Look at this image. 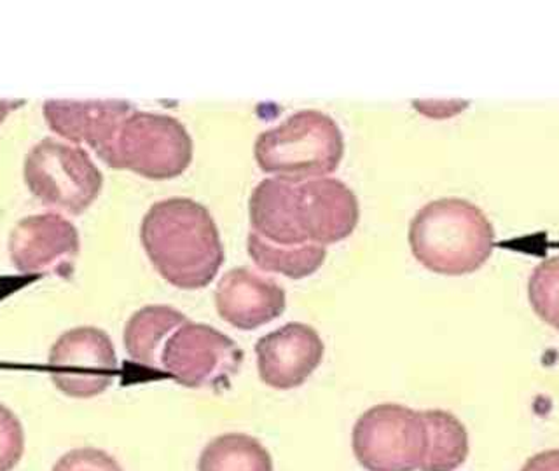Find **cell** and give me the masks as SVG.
Instances as JSON below:
<instances>
[{"label":"cell","mask_w":559,"mask_h":471,"mask_svg":"<svg viewBox=\"0 0 559 471\" xmlns=\"http://www.w3.org/2000/svg\"><path fill=\"white\" fill-rule=\"evenodd\" d=\"M250 231L284 246L346 240L360 220L355 192L337 179H264L249 200Z\"/></svg>","instance_id":"cell-1"},{"label":"cell","mask_w":559,"mask_h":471,"mask_svg":"<svg viewBox=\"0 0 559 471\" xmlns=\"http://www.w3.org/2000/svg\"><path fill=\"white\" fill-rule=\"evenodd\" d=\"M140 240L154 269L180 290L209 287L226 258L214 217L191 197L154 203L140 226Z\"/></svg>","instance_id":"cell-2"},{"label":"cell","mask_w":559,"mask_h":471,"mask_svg":"<svg viewBox=\"0 0 559 471\" xmlns=\"http://www.w3.org/2000/svg\"><path fill=\"white\" fill-rule=\"evenodd\" d=\"M497 244L493 224L463 197L430 201L409 224V246L421 266L442 276H465L485 266Z\"/></svg>","instance_id":"cell-3"},{"label":"cell","mask_w":559,"mask_h":471,"mask_svg":"<svg viewBox=\"0 0 559 471\" xmlns=\"http://www.w3.org/2000/svg\"><path fill=\"white\" fill-rule=\"evenodd\" d=\"M343 156V131L320 110L293 113L278 126L262 131L253 144L261 171L288 182L325 179L340 168Z\"/></svg>","instance_id":"cell-4"},{"label":"cell","mask_w":559,"mask_h":471,"mask_svg":"<svg viewBox=\"0 0 559 471\" xmlns=\"http://www.w3.org/2000/svg\"><path fill=\"white\" fill-rule=\"evenodd\" d=\"M192 156L194 144L179 119L133 110L119 128L104 162L144 179L171 180L188 170Z\"/></svg>","instance_id":"cell-5"},{"label":"cell","mask_w":559,"mask_h":471,"mask_svg":"<svg viewBox=\"0 0 559 471\" xmlns=\"http://www.w3.org/2000/svg\"><path fill=\"white\" fill-rule=\"evenodd\" d=\"M23 177L44 206L69 215L84 214L104 188V174L90 154L57 138L40 140L31 148Z\"/></svg>","instance_id":"cell-6"},{"label":"cell","mask_w":559,"mask_h":471,"mask_svg":"<svg viewBox=\"0 0 559 471\" xmlns=\"http://www.w3.org/2000/svg\"><path fill=\"white\" fill-rule=\"evenodd\" d=\"M352 447L367 471L421 470L428 450L424 410L399 403L371 407L355 423Z\"/></svg>","instance_id":"cell-7"},{"label":"cell","mask_w":559,"mask_h":471,"mask_svg":"<svg viewBox=\"0 0 559 471\" xmlns=\"http://www.w3.org/2000/svg\"><path fill=\"white\" fill-rule=\"evenodd\" d=\"M243 360V349L231 337L188 319L166 340L162 371L186 388L226 389Z\"/></svg>","instance_id":"cell-8"},{"label":"cell","mask_w":559,"mask_h":471,"mask_svg":"<svg viewBox=\"0 0 559 471\" xmlns=\"http://www.w3.org/2000/svg\"><path fill=\"white\" fill-rule=\"evenodd\" d=\"M49 377L67 397L87 400L110 388L118 374V354L102 328L67 330L52 345L48 357Z\"/></svg>","instance_id":"cell-9"},{"label":"cell","mask_w":559,"mask_h":471,"mask_svg":"<svg viewBox=\"0 0 559 471\" xmlns=\"http://www.w3.org/2000/svg\"><path fill=\"white\" fill-rule=\"evenodd\" d=\"M323 353L319 331L306 323H287L255 342L259 377L278 391L299 388L319 369Z\"/></svg>","instance_id":"cell-10"},{"label":"cell","mask_w":559,"mask_h":471,"mask_svg":"<svg viewBox=\"0 0 559 471\" xmlns=\"http://www.w3.org/2000/svg\"><path fill=\"white\" fill-rule=\"evenodd\" d=\"M8 249L20 273H66L79 255L81 238L78 227L60 214L31 215L14 226Z\"/></svg>","instance_id":"cell-11"},{"label":"cell","mask_w":559,"mask_h":471,"mask_svg":"<svg viewBox=\"0 0 559 471\" xmlns=\"http://www.w3.org/2000/svg\"><path fill=\"white\" fill-rule=\"evenodd\" d=\"M215 307L231 327L255 330L285 313L287 295L275 279L250 267H235L218 279Z\"/></svg>","instance_id":"cell-12"},{"label":"cell","mask_w":559,"mask_h":471,"mask_svg":"<svg viewBox=\"0 0 559 471\" xmlns=\"http://www.w3.org/2000/svg\"><path fill=\"white\" fill-rule=\"evenodd\" d=\"M133 110L127 100H48L43 105L49 130L72 144L92 147L102 161Z\"/></svg>","instance_id":"cell-13"},{"label":"cell","mask_w":559,"mask_h":471,"mask_svg":"<svg viewBox=\"0 0 559 471\" xmlns=\"http://www.w3.org/2000/svg\"><path fill=\"white\" fill-rule=\"evenodd\" d=\"M188 316L170 305H147L136 311L124 327V348L139 365L159 371L166 340Z\"/></svg>","instance_id":"cell-14"},{"label":"cell","mask_w":559,"mask_h":471,"mask_svg":"<svg viewBox=\"0 0 559 471\" xmlns=\"http://www.w3.org/2000/svg\"><path fill=\"white\" fill-rule=\"evenodd\" d=\"M428 427V450L419 471H454L471 452L465 424L448 410H424Z\"/></svg>","instance_id":"cell-15"},{"label":"cell","mask_w":559,"mask_h":471,"mask_svg":"<svg viewBox=\"0 0 559 471\" xmlns=\"http://www.w3.org/2000/svg\"><path fill=\"white\" fill-rule=\"evenodd\" d=\"M247 252L259 269L290 279H305L314 275L328 257V249L320 244L284 246L270 243L252 231L247 238Z\"/></svg>","instance_id":"cell-16"},{"label":"cell","mask_w":559,"mask_h":471,"mask_svg":"<svg viewBox=\"0 0 559 471\" xmlns=\"http://www.w3.org/2000/svg\"><path fill=\"white\" fill-rule=\"evenodd\" d=\"M198 471H273V459L258 438L226 433L201 450Z\"/></svg>","instance_id":"cell-17"},{"label":"cell","mask_w":559,"mask_h":471,"mask_svg":"<svg viewBox=\"0 0 559 471\" xmlns=\"http://www.w3.org/2000/svg\"><path fill=\"white\" fill-rule=\"evenodd\" d=\"M528 299L538 318L559 330V255L542 261L533 269Z\"/></svg>","instance_id":"cell-18"},{"label":"cell","mask_w":559,"mask_h":471,"mask_svg":"<svg viewBox=\"0 0 559 471\" xmlns=\"http://www.w3.org/2000/svg\"><path fill=\"white\" fill-rule=\"evenodd\" d=\"M25 454V432L13 410L0 403V471H13Z\"/></svg>","instance_id":"cell-19"},{"label":"cell","mask_w":559,"mask_h":471,"mask_svg":"<svg viewBox=\"0 0 559 471\" xmlns=\"http://www.w3.org/2000/svg\"><path fill=\"white\" fill-rule=\"evenodd\" d=\"M52 471H122L121 464L102 449L83 447L61 456Z\"/></svg>","instance_id":"cell-20"},{"label":"cell","mask_w":559,"mask_h":471,"mask_svg":"<svg viewBox=\"0 0 559 471\" xmlns=\"http://www.w3.org/2000/svg\"><path fill=\"white\" fill-rule=\"evenodd\" d=\"M521 471H559V449L542 450L524 462Z\"/></svg>","instance_id":"cell-21"},{"label":"cell","mask_w":559,"mask_h":471,"mask_svg":"<svg viewBox=\"0 0 559 471\" xmlns=\"http://www.w3.org/2000/svg\"><path fill=\"white\" fill-rule=\"evenodd\" d=\"M25 100H13V98H0V126L2 122L14 112V110L22 109Z\"/></svg>","instance_id":"cell-22"}]
</instances>
